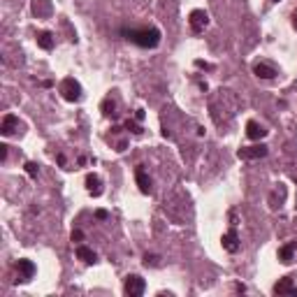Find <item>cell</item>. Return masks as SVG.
<instances>
[{
  "label": "cell",
  "mask_w": 297,
  "mask_h": 297,
  "mask_svg": "<svg viewBox=\"0 0 297 297\" xmlns=\"http://www.w3.org/2000/svg\"><path fill=\"white\" fill-rule=\"evenodd\" d=\"M82 239H84V232H82V230H75V232H72V241L82 244Z\"/></svg>",
  "instance_id": "cell-19"
},
{
  "label": "cell",
  "mask_w": 297,
  "mask_h": 297,
  "mask_svg": "<svg viewBox=\"0 0 297 297\" xmlns=\"http://www.w3.org/2000/svg\"><path fill=\"white\" fill-rule=\"evenodd\" d=\"M5 158H7V146L3 144L0 146V160H5Z\"/></svg>",
  "instance_id": "cell-22"
},
{
  "label": "cell",
  "mask_w": 297,
  "mask_h": 297,
  "mask_svg": "<svg viewBox=\"0 0 297 297\" xmlns=\"http://www.w3.org/2000/svg\"><path fill=\"white\" fill-rule=\"evenodd\" d=\"M14 269H17V283H28L35 276V272H38V267L33 265V260H28V258H21L14 265Z\"/></svg>",
  "instance_id": "cell-3"
},
{
  "label": "cell",
  "mask_w": 297,
  "mask_h": 297,
  "mask_svg": "<svg viewBox=\"0 0 297 297\" xmlns=\"http://www.w3.org/2000/svg\"><path fill=\"white\" fill-rule=\"evenodd\" d=\"M188 24H190V31L195 33V35H202L209 26V14L204 10H193L188 17Z\"/></svg>",
  "instance_id": "cell-5"
},
{
  "label": "cell",
  "mask_w": 297,
  "mask_h": 297,
  "mask_svg": "<svg viewBox=\"0 0 297 297\" xmlns=\"http://www.w3.org/2000/svg\"><path fill=\"white\" fill-rule=\"evenodd\" d=\"M128 40L133 42V45H137L139 49H156V47L160 45V31L156 28V26H142V28H133V31L126 33Z\"/></svg>",
  "instance_id": "cell-1"
},
{
  "label": "cell",
  "mask_w": 297,
  "mask_h": 297,
  "mask_svg": "<svg viewBox=\"0 0 297 297\" xmlns=\"http://www.w3.org/2000/svg\"><path fill=\"white\" fill-rule=\"evenodd\" d=\"M114 107H116V102L112 100V98H107V100L102 102V112H105V116H112V114H116V112H114Z\"/></svg>",
  "instance_id": "cell-18"
},
{
  "label": "cell",
  "mask_w": 297,
  "mask_h": 297,
  "mask_svg": "<svg viewBox=\"0 0 297 297\" xmlns=\"http://www.w3.org/2000/svg\"><path fill=\"white\" fill-rule=\"evenodd\" d=\"M292 26H295V28H297V10H295V12H292Z\"/></svg>",
  "instance_id": "cell-24"
},
{
  "label": "cell",
  "mask_w": 297,
  "mask_h": 297,
  "mask_svg": "<svg viewBox=\"0 0 297 297\" xmlns=\"http://www.w3.org/2000/svg\"><path fill=\"white\" fill-rule=\"evenodd\" d=\"M274 295H297V285L292 281V276L278 278L276 285H274Z\"/></svg>",
  "instance_id": "cell-8"
},
{
  "label": "cell",
  "mask_w": 297,
  "mask_h": 297,
  "mask_svg": "<svg viewBox=\"0 0 297 297\" xmlns=\"http://www.w3.org/2000/svg\"><path fill=\"white\" fill-rule=\"evenodd\" d=\"M58 165H61V167H65V156H63V153H58ZM65 170H68V167H65Z\"/></svg>",
  "instance_id": "cell-23"
},
{
  "label": "cell",
  "mask_w": 297,
  "mask_h": 297,
  "mask_svg": "<svg viewBox=\"0 0 297 297\" xmlns=\"http://www.w3.org/2000/svg\"><path fill=\"white\" fill-rule=\"evenodd\" d=\"M58 91H61V95H63L68 102L82 100V84L77 82V79H72V77L63 79V82H61V86H58Z\"/></svg>",
  "instance_id": "cell-2"
},
{
  "label": "cell",
  "mask_w": 297,
  "mask_h": 297,
  "mask_svg": "<svg viewBox=\"0 0 297 297\" xmlns=\"http://www.w3.org/2000/svg\"><path fill=\"white\" fill-rule=\"evenodd\" d=\"M135 179H137L139 190H142L144 195H149V193H151V179H149V174H146L144 165H137V170H135Z\"/></svg>",
  "instance_id": "cell-11"
},
{
  "label": "cell",
  "mask_w": 297,
  "mask_h": 297,
  "mask_svg": "<svg viewBox=\"0 0 297 297\" xmlns=\"http://www.w3.org/2000/svg\"><path fill=\"white\" fill-rule=\"evenodd\" d=\"M54 45H56V40H54V33L42 31V33L38 35V47H40V49L51 51V49H54Z\"/></svg>",
  "instance_id": "cell-16"
},
{
  "label": "cell",
  "mask_w": 297,
  "mask_h": 297,
  "mask_svg": "<svg viewBox=\"0 0 297 297\" xmlns=\"http://www.w3.org/2000/svg\"><path fill=\"white\" fill-rule=\"evenodd\" d=\"M24 170H26V174H28V177L38 179V174H40V165H38V163H26V165H24Z\"/></svg>",
  "instance_id": "cell-17"
},
{
  "label": "cell",
  "mask_w": 297,
  "mask_h": 297,
  "mask_svg": "<svg viewBox=\"0 0 297 297\" xmlns=\"http://www.w3.org/2000/svg\"><path fill=\"white\" fill-rule=\"evenodd\" d=\"M267 135V130L260 126L258 121H248L246 123V137L248 139H262Z\"/></svg>",
  "instance_id": "cell-15"
},
{
  "label": "cell",
  "mask_w": 297,
  "mask_h": 297,
  "mask_svg": "<svg viewBox=\"0 0 297 297\" xmlns=\"http://www.w3.org/2000/svg\"><path fill=\"white\" fill-rule=\"evenodd\" d=\"M95 218H100V221H107L109 214L105 211V209H98V211H95Z\"/></svg>",
  "instance_id": "cell-20"
},
{
  "label": "cell",
  "mask_w": 297,
  "mask_h": 297,
  "mask_svg": "<svg viewBox=\"0 0 297 297\" xmlns=\"http://www.w3.org/2000/svg\"><path fill=\"white\" fill-rule=\"evenodd\" d=\"M237 156L244 160H258V158H265L267 156V146L265 144H253V146H241Z\"/></svg>",
  "instance_id": "cell-6"
},
{
  "label": "cell",
  "mask_w": 297,
  "mask_h": 297,
  "mask_svg": "<svg viewBox=\"0 0 297 297\" xmlns=\"http://www.w3.org/2000/svg\"><path fill=\"white\" fill-rule=\"evenodd\" d=\"M253 75L258 77V79H274V77L278 75V70L274 63H269V61H260V63L253 65Z\"/></svg>",
  "instance_id": "cell-7"
},
{
  "label": "cell",
  "mask_w": 297,
  "mask_h": 297,
  "mask_svg": "<svg viewBox=\"0 0 297 297\" xmlns=\"http://www.w3.org/2000/svg\"><path fill=\"white\" fill-rule=\"evenodd\" d=\"M297 253V241H288V244H283V246L278 248V260L283 262V265H290L292 258H295Z\"/></svg>",
  "instance_id": "cell-12"
},
{
  "label": "cell",
  "mask_w": 297,
  "mask_h": 297,
  "mask_svg": "<svg viewBox=\"0 0 297 297\" xmlns=\"http://www.w3.org/2000/svg\"><path fill=\"white\" fill-rule=\"evenodd\" d=\"M77 258L82 260V262H86V265H95V262H98L95 251L89 246H84V244H77Z\"/></svg>",
  "instance_id": "cell-13"
},
{
  "label": "cell",
  "mask_w": 297,
  "mask_h": 297,
  "mask_svg": "<svg viewBox=\"0 0 297 297\" xmlns=\"http://www.w3.org/2000/svg\"><path fill=\"white\" fill-rule=\"evenodd\" d=\"M17 130H19V116H14V114H5V116H3L0 133L5 135V137H10V135H14Z\"/></svg>",
  "instance_id": "cell-10"
},
{
  "label": "cell",
  "mask_w": 297,
  "mask_h": 297,
  "mask_svg": "<svg viewBox=\"0 0 297 297\" xmlns=\"http://www.w3.org/2000/svg\"><path fill=\"white\" fill-rule=\"evenodd\" d=\"M144 290H146V283H144V278L139 276V274H130V276H126L123 292H126L128 297H139V295H144Z\"/></svg>",
  "instance_id": "cell-4"
},
{
  "label": "cell",
  "mask_w": 297,
  "mask_h": 297,
  "mask_svg": "<svg viewBox=\"0 0 297 297\" xmlns=\"http://www.w3.org/2000/svg\"><path fill=\"white\" fill-rule=\"evenodd\" d=\"M195 65H197V68H202V70H214L209 63H204V61H195Z\"/></svg>",
  "instance_id": "cell-21"
},
{
  "label": "cell",
  "mask_w": 297,
  "mask_h": 297,
  "mask_svg": "<svg viewBox=\"0 0 297 297\" xmlns=\"http://www.w3.org/2000/svg\"><path fill=\"white\" fill-rule=\"evenodd\" d=\"M86 190H89L93 197L102 195V179L98 174H86Z\"/></svg>",
  "instance_id": "cell-14"
},
{
  "label": "cell",
  "mask_w": 297,
  "mask_h": 297,
  "mask_svg": "<svg viewBox=\"0 0 297 297\" xmlns=\"http://www.w3.org/2000/svg\"><path fill=\"white\" fill-rule=\"evenodd\" d=\"M221 244H223V248H225L228 253H237V251H239V234H237V230L230 228L228 232L221 237Z\"/></svg>",
  "instance_id": "cell-9"
}]
</instances>
